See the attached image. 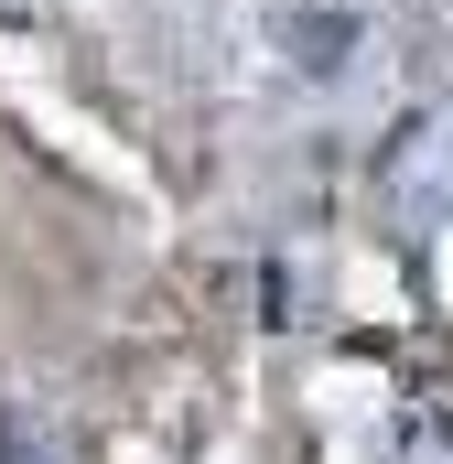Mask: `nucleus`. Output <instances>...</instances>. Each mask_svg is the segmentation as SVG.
<instances>
[{"mask_svg": "<svg viewBox=\"0 0 453 464\" xmlns=\"http://www.w3.org/2000/svg\"><path fill=\"white\" fill-rule=\"evenodd\" d=\"M378 195H389L400 227H432V217L453 206V109H421L410 130H389V151H378Z\"/></svg>", "mask_w": 453, "mask_h": 464, "instance_id": "f257e3e1", "label": "nucleus"}, {"mask_svg": "<svg viewBox=\"0 0 453 464\" xmlns=\"http://www.w3.org/2000/svg\"><path fill=\"white\" fill-rule=\"evenodd\" d=\"M0 464H54V454H43V432H33V411H22V400H0Z\"/></svg>", "mask_w": 453, "mask_h": 464, "instance_id": "7ed1b4c3", "label": "nucleus"}, {"mask_svg": "<svg viewBox=\"0 0 453 464\" xmlns=\"http://www.w3.org/2000/svg\"><path fill=\"white\" fill-rule=\"evenodd\" d=\"M356 44H367V22H356V11H281V54H292L303 76H345V65H356Z\"/></svg>", "mask_w": 453, "mask_h": 464, "instance_id": "f03ea898", "label": "nucleus"}]
</instances>
